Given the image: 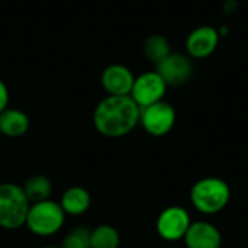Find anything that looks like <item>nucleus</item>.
<instances>
[{
  "mask_svg": "<svg viewBox=\"0 0 248 248\" xmlns=\"http://www.w3.org/2000/svg\"><path fill=\"white\" fill-rule=\"evenodd\" d=\"M141 108L131 96H106L93 110V125L106 138H122L140 125Z\"/></svg>",
  "mask_w": 248,
  "mask_h": 248,
  "instance_id": "f257e3e1",
  "label": "nucleus"
},
{
  "mask_svg": "<svg viewBox=\"0 0 248 248\" xmlns=\"http://www.w3.org/2000/svg\"><path fill=\"white\" fill-rule=\"evenodd\" d=\"M231 199L228 183L219 177H203L198 180L190 190V201L196 211L205 215H214L227 208Z\"/></svg>",
  "mask_w": 248,
  "mask_h": 248,
  "instance_id": "f03ea898",
  "label": "nucleus"
},
{
  "mask_svg": "<svg viewBox=\"0 0 248 248\" xmlns=\"http://www.w3.org/2000/svg\"><path fill=\"white\" fill-rule=\"evenodd\" d=\"M67 215L64 214L60 202L46 199L42 202L31 203L25 227L36 237L46 238L58 234L64 224Z\"/></svg>",
  "mask_w": 248,
  "mask_h": 248,
  "instance_id": "7ed1b4c3",
  "label": "nucleus"
},
{
  "mask_svg": "<svg viewBox=\"0 0 248 248\" xmlns=\"http://www.w3.org/2000/svg\"><path fill=\"white\" fill-rule=\"evenodd\" d=\"M31 202L23 187L16 183H0V228L16 231L25 225Z\"/></svg>",
  "mask_w": 248,
  "mask_h": 248,
  "instance_id": "20e7f679",
  "label": "nucleus"
},
{
  "mask_svg": "<svg viewBox=\"0 0 248 248\" xmlns=\"http://www.w3.org/2000/svg\"><path fill=\"white\" fill-rule=\"evenodd\" d=\"M176 124V109L166 100L141 108L140 125L151 137L167 135Z\"/></svg>",
  "mask_w": 248,
  "mask_h": 248,
  "instance_id": "39448f33",
  "label": "nucleus"
},
{
  "mask_svg": "<svg viewBox=\"0 0 248 248\" xmlns=\"http://www.w3.org/2000/svg\"><path fill=\"white\" fill-rule=\"evenodd\" d=\"M167 89H169L167 83L155 70L145 71L135 77L129 96L140 108H145L164 100Z\"/></svg>",
  "mask_w": 248,
  "mask_h": 248,
  "instance_id": "423d86ee",
  "label": "nucleus"
},
{
  "mask_svg": "<svg viewBox=\"0 0 248 248\" xmlns=\"http://www.w3.org/2000/svg\"><path fill=\"white\" fill-rule=\"evenodd\" d=\"M190 224V215L185 208L169 206L160 212L155 222V230L164 241L174 243L185 238Z\"/></svg>",
  "mask_w": 248,
  "mask_h": 248,
  "instance_id": "0eeeda50",
  "label": "nucleus"
},
{
  "mask_svg": "<svg viewBox=\"0 0 248 248\" xmlns=\"http://www.w3.org/2000/svg\"><path fill=\"white\" fill-rule=\"evenodd\" d=\"M221 35L218 28L211 25H202L192 29L185 41L186 55L192 60H206L218 48Z\"/></svg>",
  "mask_w": 248,
  "mask_h": 248,
  "instance_id": "6e6552de",
  "label": "nucleus"
},
{
  "mask_svg": "<svg viewBox=\"0 0 248 248\" xmlns=\"http://www.w3.org/2000/svg\"><path fill=\"white\" fill-rule=\"evenodd\" d=\"M155 71L163 77L167 86H182L193 74V60L186 54L171 52L166 60L157 64Z\"/></svg>",
  "mask_w": 248,
  "mask_h": 248,
  "instance_id": "1a4fd4ad",
  "label": "nucleus"
},
{
  "mask_svg": "<svg viewBox=\"0 0 248 248\" xmlns=\"http://www.w3.org/2000/svg\"><path fill=\"white\" fill-rule=\"evenodd\" d=\"M134 80V73L124 64H110L100 76V84L109 96H129Z\"/></svg>",
  "mask_w": 248,
  "mask_h": 248,
  "instance_id": "9d476101",
  "label": "nucleus"
},
{
  "mask_svg": "<svg viewBox=\"0 0 248 248\" xmlns=\"http://www.w3.org/2000/svg\"><path fill=\"white\" fill-rule=\"evenodd\" d=\"M183 240L187 248H221L222 244L219 230L208 221L192 222Z\"/></svg>",
  "mask_w": 248,
  "mask_h": 248,
  "instance_id": "9b49d317",
  "label": "nucleus"
},
{
  "mask_svg": "<svg viewBox=\"0 0 248 248\" xmlns=\"http://www.w3.org/2000/svg\"><path fill=\"white\" fill-rule=\"evenodd\" d=\"M60 205L67 217H81L90 209L92 196L83 186H71L61 195Z\"/></svg>",
  "mask_w": 248,
  "mask_h": 248,
  "instance_id": "f8f14e48",
  "label": "nucleus"
},
{
  "mask_svg": "<svg viewBox=\"0 0 248 248\" xmlns=\"http://www.w3.org/2000/svg\"><path fill=\"white\" fill-rule=\"evenodd\" d=\"M29 125L28 115L20 109L7 108L0 113V134L7 138L23 137L28 132Z\"/></svg>",
  "mask_w": 248,
  "mask_h": 248,
  "instance_id": "ddd939ff",
  "label": "nucleus"
},
{
  "mask_svg": "<svg viewBox=\"0 0 248 248\" xmlns=\"http://www.w3.org/2000/svg\"><path fill=\"white\" fill-rule=\"evenodd\" d=\"M142 52H144V55H145V58L148 61H151V62H154L157 65L163 60H166L173 51H171L170 41L164 35L153 33V35H148L144 39Z\"/></svg>",
  "mask_w": 248,
  "mask_h": 248,
  "instance_id": "4468645a",
  "label": "nucleus"
},
{
  "mask_svg": "<svg viewBox=\"0 0 248 248\" xmlns=\"http://www.w3.org/2000/svg\"><path fill=\"white\" fill-rule=\"evenodd\" d=\"M22 187H23V192L31 203L51 199L52 183L44 174H33V176L28 177Z\"/></svg>",
  "mask_w": 248,
  "mask_h": 248,
  "instance_id": "2eb2a0df",
  "label": "nucleus"
},
{
  "mask_svg": "<svg viewBox=\"0 0 248 248\" xmlns=\"http://www.w3.org/2000/svg\"><path fill=\"white\" fill-rule=\"evenodd\" d=\"M119 247H121V235L113 225L102 224L90 230V248Z\"/></svg>",
  "mask_w": 248,
  "mask_h": 248,
  "instance_id": "dca6fc26",
  "label": "nucleus"
},
{
  "mask_svg": "<svg viewBox=\"0 0 248 248\" xmlns=\"http://www.w3.org/2000/svg\"><path fill=\"white\" fill-rule=\"evenodd\" d=\"M61 248H90V230L77 227L70 230L62 238Z\"/></svg>",
  "mask_w": 248,
  "mask_h": 248,
  "instance_id": "f3484780",
  "label": "nucleus"
},
{
  "mask_svg": "<svg viewBox=\"0 0 248 248\" xmlns=\"http://www.w3.org/2000/svg\"><path fill=\"white\" fill-rule=\"evenodd\" d=\"M9 105V89L3 80H0V113L7 109Z\"/></svg>",
  "mask_w": 248,
  "mask_h": 248,
  "instance_id": "a211bd4d",
  "label": "nucleus"
},
{
  "mask_svg": "<svg viewBox=\"0 0 248 248\" xmlns=\"http://www.w3.org/2000/svg\"><path fill=\"white\" fill-rule=\"evenodd\" d=\"M235 7H237V0H227L225 1V6H224V12L225 13H232L234 10H235Z\"/></svg>",
  "mask_w": 248,
  "mask_h": 248,
  "instance_id": "6ab92c4d",
  "label": "nucleus"
},
{
  "mask_svg": "<svg viewBox=\"0 0 248 248\" xmlns=\"http://www.w3.org/2000/svg\"><path fill=\"white\" fill-rule=\"evenodd\" d=\"M39 248H61V247H57V246H44V247H39Z\"/></svg>",
  "mask_w": 248,
  "mask_h": 248,
  "instance_id": "aec40b11",
  "label": "nucleus"
},
{
  "mask_svg": "<svg viewBox=\"0 0 248 248\" xmlns=\"http://www.w3.org/2000/svg\"><path fill=\"white\" fill-rule=\"evenodd\" d=\"M119 248H125V247H119Z\"/></svg>",
  "mask_w": 248,
  "mask_h": 248,
  "instance_id": "412c9836",
  "label": "nucleus"
}]
</instances>
